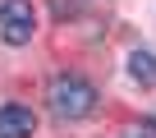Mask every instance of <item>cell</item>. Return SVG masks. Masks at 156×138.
I'll use <instances>...</instances> for the list:
<instances>
[{
  "instance_id": "6da1fadb",
  "label": "cell",
  "mask_w": 156,
  "mask_h": 138,
  "mask_svg": "<svg viewBox=\"0 0 156 138\" xmlns=\"http://www.w3.org/2000/svg\"><path fill=\"white\" fill-rule=\"evenodd\" d=\"M97 106V88L87 78H78V74H60L51 83V111L60 120H83L87 111Z\"/></svg>"
},
{
  "instance_id": "7a4b0ae2",
  "label": "cell",
  "mask_w": 156,
  "mask_h": 138,
  "mask_svg": "<svg viewBox=\"0 0 156 138\" xmlns=\"http://www.w3.org/2000/svg\"><path fill=\"white\" fill-rule=\"evenodd\" d=\"M32 28H37L32 0H5V5H0V37H5L9 46L32 42Z\"/></svg>"
},
{
  "instance_id": "3957f363",
  "label": "cell",
  "mask_w": 156,
  "mask_h": 138,
  "mask_svg": "<svg viewBox=\"0 0 156 138\" xmlns=\"http://www.w3.org/2000/svg\"><path fill=\"white\" fill-rule=\"evenodd\" d=\"M37 115L28 106H0V138H32Z\"/></svg>"
},
{
  "instance_id": "277c9868",
  "label": "cell",
  "mask_w": 156,
  "mask_h": 138,
  "mask_svg": "<svg viewBox=\"0 0 156 138\" xmlns=\"http://www.w3.org/2000/svg\"><path fill=\"white\" fill-rule=\"evenodd\" d=\"M129 74H133L142 88H156V55H151V51H133V55H129Z\"/></svg>"
},
{
  "instance_id": "5b68a950",
  "label": "cell",
  "mask_w": 156,
  "mask_h": 138,
  "mask_svg": "<svg viewBox=\"0 0 156 138\" xmlns=\"http://www.w3.org/2000/svg\"><path fill=\"white\" fill-rule=\"evenodd\" d=\"M142 133H147V138H156V115L147 120V129H142Z\"/></svg>"
},
{
  "instance_id": "8992f818",
  "label": "cell",
  "mask_w": 156,
  "mask_h": 138,
  "mask_svg": "<svg viewBox=\"0 0 156 138\" xmlns=\"http://www.w3.org/2000/svg\"><path fill=\"white\" fill-rule=\"evenodd\" d=\"M133 138H147V133H133Z\"/></svg>"
}]
</instances>
